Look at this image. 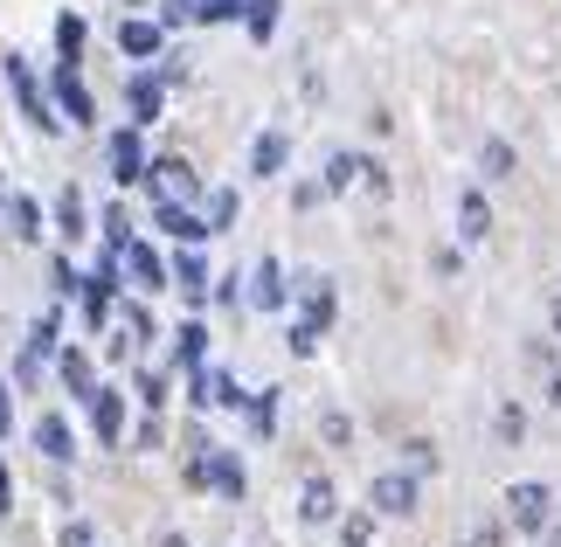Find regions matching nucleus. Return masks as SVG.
<instances>
[{"label":"nucleus","mask_w":561,"mask_h":547,"mask_svg":"<svg viewBox=\"0 0 561 547\" xmlns=\"http://www.w3.org/2000/svg\"><path fill=\"white\" fill-rule=\"evenodd\" d=\"M548 506H554V499H548V486H534V478H520V486L506 492V513H513V527H520V534H541L548 527Z\"/></svg>","instance_id":"1"},{"label":"nucleus","mask_w":561,"mask_h":547,"mask_svg":"<svg viewBox=\"0 0 561 547\" xmlns=\"http://www.w3.org/2000/svg\"><path fill=\"white\" fill-rule=\"evenodd\" d=\"M368 506L375 513H416V471H381L375 486H368Z\"/></svg>","instance_id":"2"},{"label":"nucleus","mask_w":561,"mask_h":547,"mask_svg":"<svg viewBox=\"0 0 561 547\" xmlns=\"http://www.w3.org/2000/svg\"><path fill=\"white\" fill-rule=\"evenodd\" d=\"M146 173H153V194H160V202H194V194H202V173H194L187 160H153Z\"/></svg>","instance_id":"3"},{"label":"nucleus","mask_w":561,"mask_h":547,"mask_svg":"<svg viewBox=\"0 0 561 547\" xmlns=\"http://www.w3.org/2000/svg\"><path fill=\"white\" fill-rule=\"evenodd\" d=\"M104 160H112V181H146V146H139V133H112V146H104Z\"/></svg>","instance_id":"4"},{"label":"nucleus","mask_w":561,"mask_h":547,"mask_svg":"<svg viewBox=\"0 0 561 547\" xmlns=\"http://www.w3.org/2000/svg\"><path fill=\"white\" fill-rule=\"evenodd\" d=\"M77 292H83V312H91V326H104V312H112V292H118V271H112V264H98L91 277L77 284Z\"/></svg>","instance_id":"5"},{"label":"nucleus","mask_w":561,"mask_h":547,"mask_svg":"<svg viewBox=\"0 0 561 547\" xmlns=\"http://www.w3.org/2000/svg\"><path fill=\"white\" fill-rule=\"evenodd\" d=\"M91 415H98L104 444H118V436H125V396H118V388H91Z\"/></svg>","instance_id":"6"},{"label":"nucleus","mask_w":561,"mask_h":547,"mask_svg":"<svg viewBox=\"0 0 561 547\" xmlns=\"http://www.w3.org/2000/svg\"><path fill=\"white\" fill-rule=\"evenodd\" d=\"M250 305H256V312H285V277H277L271 257L250 271Z\"/></svg>","instance_id":"7"},{"label":"nucleus","mask_w":561,"mask_h":547,"mask_svg":"<svg viewBox=\"0 0 561 547\" xmlns=\"http://www.w3.org/2000/svg\"><path fill=\"white\" fill-rule=\"evenodd\" d=\"M153 223H160V229H174L181 243H202V236H208V223H202V215H194L187 202H160V208H153Z\"/></svg>","instance_id":"8"},{"label":"nucleus","mask_w":561,"mask_h":547,"mask_svg":"<svg viewBox=\"0 0 561 547\" xmlns=\"http://www.w3.org/2000/svg\"><path fill=\"white\" fill-rule=\"evenodd\" d=\"M56 104H62V112H70V118H98L91 91H83V83H77V62H62V70H56Z\"/></svg>","instance_id":"9"},{"label":"nucleus","mask_w":561,"mask_h":547,"mask_svg":"<svg viewBox=\"0 0 561 547\" xmlns=\"http://www.w3.org/2000/svg\"><path fill=\"white\" fill-rule=\"evenodd\" d=\"M35 451L42 457H56V465H70V423H62V415H42V423H35Z\"/></svg>","instance_id":"10"},{"label":"nucleus","mask_w":561,"mask_h":547,"mask_svg":"<svg viewBox=\"0 0 561 547\" xmlns=\"http://www.w3.org/2000/svg\"><path fill=\"white\" fill-rule=\"evenodd\" d=\"M160 21H125V29H118V49L125 56H160Z\"/></svg>","instance_id":"11"},{"label":"nucleus","mask_w":561,"mask_h":547,"mask_svg":"<svg viewBox=\"0 0 561 547\" xmlns=\"http://www.w3.org/2000/svg\"><path fill=\"white\" fill-rule=\"evenodd\" d=\"M14 98H21V112H28V125H56L49 118V98H42L35 77H28V62H14Z\"/></svg>","instance_id":"12"},{"label":"nucleus","mask_w":561,"mask_h":547,"mask_svg":"<svg viewBox=\"0 0 561 547\" xmlns=\"http://www.w3.org/2000/svg\"><path fill=\"white\" fill-rule=\"evenodd\" d=\"M485 229H492L485 194H465V208H458V236H465V243H485Z\"/></svg>","instance_id":"13"},{"label":"nucleus","mask_w":561,"mask_h":547,"mask_svg":"<svg viewBox=\"0 0 561 547\" xmlns=\"http://www.w3.org/2000/svg\"><path fill=\"white\" fill-rule=\"evenodd\" d=\"M125 264H133V277H139V284H153V292L167 284V264L153 257V243H125Z\"/></svg>","instance_id":"14"},{"label":"nucleus","mask_w":561,"mask_h":547,"mask_svg":"<svg viewBox=\"0 0 561 547\" xmlns=\"http://www.w3.org/2000/svg\"><path fill=\"white\" fill-rule=\"evenodd\" d=\"M360 181H368V160H354V152H340V160L327 167V194H347Z\"/></svg>","instance_id":"15"},{"label":"nucleus","mask_w":561,"mask_h":547,"mask_svg":"<svg viewBox=\"0 0 561 547\" xmlns=\"http://www.w3.org/2000/svg\"><path fill=\"white\" fill-rule=\"evenodd\" d=\"M298 513H306L312 527H319V520H333V513H340V506H333V486H327V478H306V499H298Z\"/></svg>","instance_id":"16"},{"label":"nucleus","mask_w":561,"mask_h":547,"mask_svg":"<svg viewBox=\"0 0 561 547\" xmlns=\"http://www.w3.org/2000/svg\"><path fill=\"white\" fill-rule=\"evenodd\" d=\"M285 152H291L285 133H264V139L250 146V173H277V167H285Z\"/></svg>","instance_id":"17"},{"label":"nucleus","mask_w":561,"mask_h":547,"mask_svg":"<svg viewBox=\"0 0 561 547\" xmlns=\"http://www.w3.org/2000/svg\"><path fill=\"white\" fill-rule=\"evenodd\" d=\"M49 354H56V312H49V319H35V333H28V361H21V367L35 375V367L49 361Z\"/></svg>","instance_id":"18"},{"label":"nucleus","mask_w":561,"mask_h":547,"mask_svg":"<svg viewBox=\"0 0 561 547\" xmlns=\"http://www.w3.org/2000/svg\"><path fill=\"white\" fill-rule=\"evenodd\" d=\"M306 319H312V326L333 319V284H327V277H306Z\"/></svg>","instance_id":"19"},{"label":"nucleus","mask_w":561,"mask_h":547,"mask_svg":"<svg viewBox=\"0 0 561 547\" xmlns=\"http://www.w3.org/2000/svg\"><path fill=\"white\" fill-rule=\"evenodd\" d=\"M243 29H250L256 42H271V35H277V0H250V8H243Z\"/></svg>","instance_id":"20"},{"label":"nucleus","mask_w":561,"mask_h":547,"mask_svg":"<svg viewBox=\"0 0 561 547\" xmlns=\"http://www.w3.org/2000/svg\"><path fill=\"white\" fill-rule=\"evenodd\" d=\"M56 223H62V236H83V194L77 187L56 194Z\"/></svg>","instance_id":"21"},{"label":"nucleus","mask_w":561,"mask_h":547,"mask_svg":"<svg viewBox=\"0 0 561 547\" xmlns=\"http://www.w3.org/2000/svg\"><path fill=\"white\" fill-rule=\"evenodd\" d=\"M250 430H256V436H271V430H277V388L250 396Z\"/></svg>","instance_id":"22"},{"label":"nucleus","mask_w":561,"mask_h":547,"mask_svg":"<svg viewBox=\"0 0 561 547\" xmlns=\"http://www.w3.org/2000/svg\"><path fill=\"white\" fill-rule=\"evenodd\" d=\"M133 112L139 118H160V83L153 77H133Z\"/></svg>","instance_id":"23"},{"label":"nucleus","mask_w":561,"mask_h":547,"mask_svg":"<svg viewBox=\"0 0 561 547\" xmlns=\"http://www.w3.org/2000/svg\"><path fill=\"white\" fill-rule=\"evenodd\" d=\"M62 381H70L77 396L91 402V361H83V354H62Z\"/></svg>","instance_id":"24"},{"label":"nucleus","mask_w":561,"mask_h":547,"mask_svg":"<svg viewBox=\"0 0 561 547\" xmlns=\"http://www.w3.org/2000/svg\"><path fill=\"white\" fill-rule=\"evenodd\" d=\"M208 478H215V486H222L229 499L243 492V471H236V457H208Z\"/></svg>","instance_id":"25"},{"label":"nucleus","mask_w":561,"mask_h":547,"mask_svg":"<svg viewBox=\"0 0 561 547\" xmlns=\"http://www.w3.org/2000/svg\"><path fill=\"white\" fill-rule=\"evenodd\" d=\"M14 229L28 236V243H35V236H42V208L28 202V194H14Z\"/></svg>","instance_id":"26"},{"label":"nucleus","mask_w":561,"mask_h":547,"mask_svg":"<svg viewBox=\"0 0 561 547\" xmlns=\"http://www.w3.org/2000/svg\"><path fill=\"white\" fill-rule=\"evenodd\" d=\"M174 277H181V292H208V264H202V257H181Z\"/></svg>","instance_id":"27"},{"label":"nucleus","mask_w":561,"mask_h":547,"mask_svg":"<svg viewBox=\"0 0 561 547\" xmlns=\"http://www.w3.org/2000/svg\"><path fill=\"white\" fill-rule=\"evenodd\" d=\"M243 8H250V0H194V21H229Z\"/></svg>","instance_id":"28"},{"label":"nucleus","mask_w":561,"mask_h":547,"mask_svg":"<svg viewBox=\"0 0 561 547\" xmlns=\"http://www.w3.org/2000/svg\"><path fill=\"white\" fill-rule=\"evenodd\" d=\"M479 167H485V173H513V146H506V139H485Z\"/></svg>","instance_id":"29"},{"label":"nucleus","mask_w":561,"mask_h":547,"mask_svg":"<svg viewBox=\"0 0 561 547\" xmlns=\"http://www.w3.org/2000/svg\"><path fill=\"white\" fill-rule=\"evenodd\" d=\"M56 42H62V62H77V49H83V21H77V14H62Z\"/></svg>","instance_id":"30"},{"label":"nucleus","mask_w":561,"mask_h":547,"mask_svg":"<svg viewBox=\"0 0 561 547\" xmlns=\"http://www.w3.org/2000/svg\"><path fill=\"white\" fill-rule=\"evenodd\" d=\"M202 340H208L202 326H181V361L194 367V375H202Z\"/></svg>","instance_id":"31"},{"label":"nucleus","mask_w":561,"mask_h":547,"mask_svg":"<svg viewBox=\"0 0 561 547\" xmlns=\"http://www.w3.org/2000/svg\"><path fill=\"white\" fill-rule=\"evenodd\" d=\"M229 215H236V194L222 187V194H215V202H208V223H215V229H229Z\"/></svg>","instance_id":"32"},{"label":"nucleus","mask_w":561,"mask_h":547,"mask_svg":"<svg viewBox=\"0 0 561 547\" xmlns=\"http://www.w3.org/2000/svg\"><path fill=\"white\" fill-rule=\"evenodd\" d=\"M312 346H319V326H312V319L291 326V354H312Z\"/></svg>","instance_id":"33"},{"label":"nucleus","mask_w":561,"mask_h":547,"mask_svg":"<svg viewBox=\"0 0 561 547\" xmlns=\"http://www.w3.org/2000/svg\"><path fill=\"white\" fill-rule=\"evenodd\" d=\"M62 547H91V520H70V527H62Z\"/></svg>","instance_id":"34"},{"label":"nucleus","mask_w":561,"mask_h":547,"mask_svg":"<svg viewBox=\"0 0 561 547\" xmlns=\"http://www.w3.org/2000/svg\"><path fill=\"white\" fill-rule=\"evenodd\" d=\"M368 534H375V520H347V547H368Z\"/></svg>","instance_id":"35"},{"label":"nucleus","mask_w":561,"mask_h":547,"mask_svg":"<svg viewBox=\"0 0 561 547\" xmlns=\"http://www.w3.org/2000/svg\"><path fill=\"white\" fill-rule=\"evenodd\" d=\"M500 540H506L500 527H479V534H471V547H500Z\"/></svg>","instance_id":"36"},{"label":"nucleus","mask_w":561,"mask_h":547,"mask_svg":"<svg viewBox=\"0 0 561 547\" xmlns=\"http://www.w3.org/2000/svg\"><path fill=\"white\" fill-rule=\"evenodd\" d=\"M8 423H14V402H8V388H0V436H8Z\"/></svg>","instance_id":"37"},{"label":"nucleus","mask_w":561,"mask_h":547,"mask_svg":"<svg viewBox=\"0 0 561 547\" xmlns=\"http://www.w3.org/2000/svg\"><path fill=\"white\" fill-rule=\"evenodd\" d=\"M548 402H554V409H561V367H554V381H548Z\"/></svg>","instance_id":"38"},{"label":"nucleus","mask_w":561,"mask_h":547,"mask_svg":"<svg viewBox=\"0 0 561 547\" xmlns=\"http://www.w3.org/2000/svg\"><path fill=\"white\" fill-rule=\"evenodd\" d=\"M0 513H8V471H0Z\"/></svg>","instance_id":"39"},{"label":"nucleus","mask_w":561,"mask_h":547,"mask_svg":"<svg viewBox=\"0 0 561 547\" xmlns=\"http://www.w3.org/2000/svg\"><path fill=\"white\" fill-rule=\"evenodd\" d=\"M548 319H554V326H561V292H554V305H548Z\"/></svg>","instance_id":"40"},{"label":"nucleus","mask_w":561,"mask_h":547,"mask_svg":"<svg viewBox=\"0 0 561 547\" xmlns=\"http://www.w3.org/2000/svg\"><path fill=\"white\" fill-rule=\"evenodd\" d=\"M160 547H187V540H181V534H167V540H160Z\"/></svg>","instance_id":"41"}]
</instances>
